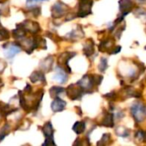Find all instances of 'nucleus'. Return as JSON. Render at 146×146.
Masks as SVG:
<instances>
[{"label":"nucleus","instance_id":"nucleus-3","mask_svg":"<svg viewBox=\"0 0 146 146\" xmlns=\"http://www.w3.org/2000/svg\"><path fill=\"white\" fill-rule=\"evenodd\" d=\"M93 5V0H79L78 12L76 13L77 17L84 18L91 15L92 7Z\"/></svg>","mask_w":146,"mask_h":146},{"label":"nucleus","instance_id":"nucleus-30","mask_svg":"<svg viewBox=\"0 0 146 146\" xmlns=\"http://www.w3.org/2000/svg\"><path fill=\"white\" fill-rule=\"evenodd\" d=\"M134 15L137 16V17H139V16H144L146 18V10L144 9H137L134 10Z\"/></svg>","mask_w":146,"mask_h":146},{"label":"nucleus","instance_id":"nucleus-34","mask_svg":"<svg viewBox=\"0 0 146 146\" xmlns=\"http://www.w3.org/2000/svg\"><path fill=\"white\" fill-rule=\"evenodd\" d=\"M42 1H48V0H27V3L28 4H31V3H34L36 2H42Z\"/></svg>","mask_w":146,"mask_h":146},{"label":"nucleus","instance_id":"nucleus-35","mask_svg":"<svg viewBox=\"0 0 146 146\" xmlns=\"http://www.w3.org/2000/svg\"><path fill=\"white\" fill-rule=\"evenodd\" d=\"M3 86V81H2V79L0 78V88H1Z\"/></svg>","mask_w":146,"mask_h":146},{"label":"nucleus","instance_id":"nucleus-26","mask_svg":"<svg viewBox=\"0 0 146 146\" xmlns=\"http://www.w3.org/2000/svg\"><path fill=\"white\" fill-rule=\"evenodd\" d=\"M108 67H109V65H108V59L106 57H101L100 64L98 65V69L102 73H104L107 70Z\"/></svg>","mask_w":146,"mask_h":146},{"label":"nucleus","instance_id":"nucleus-15","mask_svg":"<svg viewBox=\"0 0 146 146\" xmlns=\"http://www.w3.org/2000/svg\"><path fill=\"white\" fill-rule=\"evenodd\" d=\"M54 59L51 56H49L40 62V69L43 72H50L53 67Z\"/></svg>","mask_w":146,"mask_h":146},{"label":"nucleus","instance_id":"nucleus-31","mask_svg":"<svg viewBox=\"0 0 146 146\" xmlns=\"http://www.w3.org/2000/svg\"><path fill=\"white\" fill-rule=\"evenodd\" d=\"M121 45H115L113 48H112V50L110 51V55H115V54H117V53H120L121 52Z\"/></svg>","mask_w":146,"mask_h":146},{"label":"nucleus","instance_id":"nucleus-39","mask_svg":"<svg viewBox=\"0 0 146 146\" xmlns=\"http://www.w3.org/2000/svg\"><path fill=\"white\" fill-rule=\"evenodd\" d=\"M0 3H2V0H0Z\"/></svg>","mask_w":146,"mask_h":146},{"label":"nucleus","instance_id":"nucleus-2","mask_svg":"<svg viewBox=\"0 0 146 146\" xmlns=\"http://www.w3.org/2000/svg\"><path fill=\"white\" fill-rule=\"evenodd\" d=\"M84 92L85 93H92L94 87H97L94 83V80L92 74H86L76 83Z\"/></svg>","mask_w":146,"mask_h":146},{"label":"nucleus","instance_id":"nucleus-19","mask_svg":"<svg viewBox=\"0 0 146 146\" xmlns=\"http://www.w3.org/2000/svg\"><path fill=\"white\" fill-rule=\"evenodd\" d=\"M86 130V123L85 121H76L73 126V131L76 134H81Z\"/></svg>","mask_w":146,"mask_h":146},{"label":"nucleus","instance_id":"nucleus-18","mask_svg":"<svg viewBox=\"0 0 146 146\" xmlns=\"http://www.w3.org/2000/svg\"><path fill=\"white\" fill-rule=\"evenodd\" d=\"M85 36V33L81 28V27H80V29H75V30H73L71 31L69 33L67 34V38L69 39V40H77V39H80V38H82L83 37Z\"/></svg>","mask_w":146,"mask_h":146},{"label":"nucleus","instance_id":"nucleus-11","mask_svg":"<svg viewBox=\"0 0 146 146\" xmlns=\"http://www.w3.org/2000/svg\"><path fill=\"white\" fill-rule=\"evenodd\" d=\"M115 43L114 38L112 37L106 38L104 40H102L100 44H98V50L100 52H107L109 54L110 51L112 50V48L115 45Z\"/></svg>","mask_w":146,"mask_h":146},{"label":"nucleus","instance_id":"nucleus-37","mask_svg":"<svg viewBox=\"0 0 146 146\" xmlns=\"http://www.w3.org/2000/svg\"><path fill=\"white\" fill-rule=\"evenodd\" d=\"M144 142H146V132H145V136H144Z\"/></svg>","mask_w":146,"mask_h":146},{"label":"nucleus","instance_id":"nucleus-12","mask_svg":"<svg viewBox=\"0 0 146 146\" xmlns=\"http://www.w3.org/2000/svg\"><path fill=\"white\" fill-rule=\"evenodd\" d=\"M53 80H56L61 84L66 83L68 81V74L64 68H62L60 66H57L56 68V74L53 76Z\"/></svg>","mask_w":146,"mask_h":146},{"label":"nucleus","instance_id":"nucleus-5","mask_svg":"<svg viewBox=\"0 0 146 146\" xmlns=\"http://www.w3.org/2000/svg\"><path fill=\"white\" fill-rule=\"evenodd\" d=\"M69 7L62 2H56L51 7V16L54 19H59L68 14Z\"/></svg>","mask_w":146,"mask_h":146},{"label":"nucleus","instance_id":"nucleus-14","mask_svg":"<svg viewBox=\"0 0 146 146\" xmlns=\"http://www.w3.org/2000/svg\"><path fill=\"white\" fill-rule=\"evenodd\" d=\"M99 125L102 127H115L114 114L111 112H105L104 116L102 121L99 123Z\"/></svg>","mask_w":146,"mask_h":146},{"label":"nucleus","instance_id":"nucleus-16","mask_svg":"<svg viewBox=\"0 0 146 146\" xmlns=\"http://www.w3.org/2000/svg\"><path fill=\"white\" fill-rule=\"evenodd\" d=\"M94 46H95V43L93 41V39L92 38H88L86 43L84 44V47H83V52L84 55L87 57H90L91 56L93 55L94 53Z\"/></svg>","mask_w":146,"mask_h":146},{"label":"nucleus","instance_id":"nucleus-13","mask_svg":"<svg viewBox=\"0 0 146 146\" xmlns=\"http://www.w3.org/2000/svg\"><path fill=\"white\" fill-rule=\"evenodd\" d=\"M66 104H67V103L64 100H62V98L57 97V98H54V100L52 101L50 108L54 113H57V112L62 111L66 108Z\"/></svg>","mask_w":146,"mask_h":146},{"label":"nucleus","instance_id":"nucleus-38","mask_svg":"<svg viewBox=\"0 0 146 146\" xmlns=\"http://www.w3.org/2000/svg\"><path fill=\"white\" fill-rule=\"evenodd\" d=\"M3 118V115H2V114L0 113V121H1V120H2Z\"/></svg>","mask_w":146,"mask_h":146},{"label":"nucleus","instance_id":"nucleus-40","mask_svg":"<svg viewBox=\"0 0 146 146\" xmlns=\"http://www.w3.org/2000/svg\"><path fill=\"white\" fill-rule=\"evenodd\" d=\"M145 50H146V46H145Z\"/></svg>","mask_w":146,"mask_h":146},{"label":"nucleus","instance_id":"nucleus-27","mask_svg":"<svg viewBox=\"0 0 146 146\" xmlns=\"http://www.w3.org/2000/svg\"><path fill=\"white\" fill-rule=\"evenodd\" d=\"M104 98H105L106 99L110 100V101H115V100L117 99L118 96H117V93L115 91H113V92H110L104 95Z\"/></svg>","mask_w":146,"mask_h":146},{"label":"nucleus","instance_id":"nucleus-28","mask_svg":"<svg viewBox=\"0 0 146 146\" xmlns=\"http://www.w3.org/2000/svg\"><path fill=\"white\" fill-rule=\"evenodd\" d=\"M126 28V24H123L122 26H120L119 27H116V31H115V36L116 37V38H121V33L124 32V29Z\"/></svg>","mask_w":146,"mask_h":146},{"label":"nucleus","instance_id":"nucleus-29","mask_svg":"<svg viewBox=\"0 0 146 146\" xmlns=\"http://www.w3.org/2000/svg\"><path fill=\"white\" fill-rule=\"evenodd\" d=\"M144 136H145V131L143 130H139L135 133V139L141 142L144 141Z\"/></svg>","mask_w":146,"mask_h":146},{"label":"nucleus","instance_id":"nucleus-23","mask_svg":"<svg viewBox=\"0 0 146 146\" xmlns=\"http://www.w3.org/2000/svg\"><path fill=\"white\" fill-rule=\"evenodd\" d=\"M9 38H10L9 32L4 27H3L0 22V41L8 40Z\"/></svg>","mask_w":146,"mask_h":146},{"label":"nucleus","instance_id":"nucleus-1","mask_svg":"<svg viewBox=\"0 0 146 146\" xmlns=\"http://www.w3.org/2000/svg\"><path fill=\"white\" fill-rule=\"evenodd\" d=\"M130 112L136 124L143 122L146 119V105L140 102H135L132 104Z\"/></svg>","mask_w":146,"mask_h":146},{"label":"nucleus","instance_id":"nucleus-20","mask_svg":"<svg viewBox=\"0 0 146 146\" xmlns=\"http://www.w3.org/2000/svg\"><path fill=\"white\" fill-rule=\"evenodd\" d=\"M63 92H65V89L62 86H52L50 89V95L52 98H57L60 94H62Z\"/></svg>","mask_w":146,"mask_h":146},{"label":"nucleus","instance_id":"nucleus-4","mask_svg":"<svg viewBox=\"0 0 146 146\" xmlns=\"http://www.w3.org/2000/svg\"><path fill=\"white\" fill-rule=\"evenodd\" d=\"M76 56V52H72V51H65L63 53H62L57 59V62H58V66L62 67V68H64V70L68 73L71 74L72 73V69L68 65V62L70 59H72L74 56Z\"/></svg>","mask_w":146,"mask_h":146},{"label":"nucleus","instance_id":"nucleus-7","mask_svg":"<svg viewBox=\"0 0 146 146\" xmlns=\"http://www.w3.org/2000/svg\"><path fill=\"white\" fill-rule=\"evenodd\" d=\"M67 96L73 101L80 100L85 93V92L77 85V84H71L66 89Z\"/></svg>","mask_w":146,"mask_h":146},{"label":"nucleus","instance_id":"nucleus-36","mask_svg":"<svg viewBox=\"0 0 146 146\" xmlns=\"http://www.w3.org/2000/svg\"><path fill=\"white\" fill-rule=\"evenodd\" d=\"M139 2L140 3H146V0H139Z\"/></svg>","mask_w":146,"mask_h":146},{"label":"nucleus","instance_id":"nucleus-10","mask_svg":"<svg viewBox=\"0 0 146 146\" xmlns=\"http://www.w3.org/2000/svg\"><path fill=\"white\" fill-rule=\"evenodd\" d=\"M19 25L26 31V33H29L32 34H37L41 30L39 24L37 21H33L31 20H27L20 23Z\"/></svg>","mask_w":146,"mask_h":146},{"label":"nucleus","instance_id":"nucleus-9","mask_svg":"<svg viewBox=\"0 0 146 146\" xmlns=\"http://www.w3.org/2000/svg\"><path fill=\"white\" fill-rule=\"evenodd\" d=\"M3 47L4 48V55L6 58L8 59H12L21 50V47L19 43L6 44H3Z\"/></svg>","mask_w":146,"mask_h":146},{"label":"nucleus","instance_id":"nucleus-17","mask_svg":"<svg viewBox=\"0 0 146 146\" xmlns=\"http://www.w3.org/2000/svg\"><path fill=\"white\" fill-rule=\"evenodd\" d=\"M30 80L33 83H36L38 81L43 83L44 85H46V80H45V76L42 70H38V71H34L31 75H30Z\"/></svg>","mask_w":146,"mask_h":146},{"label":"nucleus","instance_id":"nucleus-25","mask_svg":"<svg viewBox=\"0 0 146 146\" xmlns=\"http://www.w3.org/2000/svg\"><path fill=\"white\" fill-rule=\"evenodd\" d=\"M27 14L31 15L32 16L34 17H38L41 15V8L40 7H31L27 10Z\"/></svg>","mask_w":146,"mask_h":146},{"label":"nucleus","instance_id":"nucleus-8","mask_svg":"<svg viewBox=\"0 0 146 146\" xmlns=\"http://www.w3.org/2000/svg\"><path fill=\"white\" fill-rule=\"evenodd\" d=\"M135 7V2L133 0H120L119 1V16L125 18L127 15L131 13Z\"/></svg>","mask_w":146,"mask_h":146},{"label":"nucleus","instance_id":"nucleus-21","mask_svg":"<svg viewBox=\"0 0 146 146\" xmlns=\"http://www.w3.org/2000/svg\"><path fill=\"white\" fill-rule=\"evenodd\" d=\"M115 133L118 136L120 137H122V138H127L129 136L130 134V130L127 127H118L116 129H115Z\"/></svg>","mask_w":146,"mask_h":146},{"label":"nucleus","instance_id":"nucleus-33","mask_svg":"<svg viewBox=\"0 0 146 146\" xmlns=\"http://www.w3.org/2000/svg\"><path fill=\"white\" fill-rule=\"evenodd\" d=\"M24 93H27V95H29V94H31L32 93V92H33V88H32V86H31V85H29V84H27V86H26V87H25V89H24Z\"/></svg>","mask_w":146,"mask_h":146},{"label":"nucleus","instance_id":"nucleus-32","mask_svg":"<svg viewBox=\"0 0 146 146\" xmlns=\"http://www.w3.org/2000/svg\"><path fill=\"white\" fill-rule=\"evenodd\" d=\"M7 68V62L3 59H0V73L2 74Z\"/></svg>","mask_w":146,"mask_h":146},{"label":"nucleus","instance_id":"nucleus-6","mask_svg":"<svg viewBox=\"0 0 146 146\" xmlns=\"http://www.w3.org/2000/svg\"><path fill=\"white\" fill-rule=\"evenodd\" d=\"M42 132L45 137V141L43 145H56L54 141V129L50 121L46 122L42 127Z\"/></svg>","mask_w":146,"mask_h":146},{"label":"nucleus","instance_id":"nucleus-22","mask_svg":"<svg viewBox=\"0 0 146 146\" xmlns=\"http://www.w3.org/2000/svg\"><path fill=\"white\" fill-rule=\"evenodd\" d=\"M111 143V134L110 133H104L102 139L97 143V145H107Z\"/></svg>","mask_w":146,"mask_h":146},{"label":"nucleus","instance_id":"nucleus-24","mask_svg":"<svg viewBox=\"0 0 146 146\" xmlns=\"http://www.w3.org/2000/svg\"><path fill=\"white\" fill-rule=\"evenodd\" d=\"M10 131V127L9 124H5L0 130V142H2L6 136L9 135Z\"/></svg>","mask_w":146,"mask_h":146}]
</instances>
